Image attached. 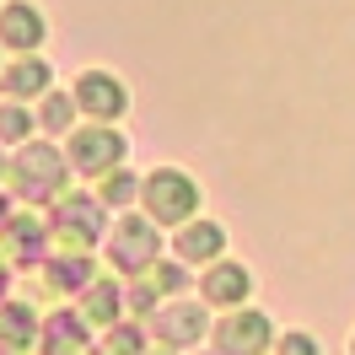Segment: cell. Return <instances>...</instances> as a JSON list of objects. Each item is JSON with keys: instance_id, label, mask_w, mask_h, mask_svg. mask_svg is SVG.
<instances>
[{"instance_id": "obj_5", "label": "cell", "mask_w": 355, "mask_h": 355, "mask_svg": "<svg viewBox=\"0 0 355 355\" xmlns=\"http://www.w3.org/2000/svg\"><path fill=\"white\" fill-rule=\"evenodd\" d=\"M119 156H124V135L119 130H87V135L70 140V162H76L81 173H103Z\"/></svg>"}, {"instance_id": "obj_2", "label": "cell", "mask_w": 355, "mask_h": 355, "mask_svg": "<svg viewBox=\"0 0 355 355\" xmlns=\"http://www.w3.org/2000/svg\"><path fill=\"white\" fill-rule=\"evenodd\" d=\"M156 248H162L156 226H146V221H119V226H113V243H108V259H113V269L140 275V269H151Z\"/></svg>"}, {"instance_id": "obj_3", "label": "cell", "mask_w": 355, "mask_h": 355, "mask_svg": "<svg viewBox=\"0 0 355 355\" xmlns=\"http://www.w3.org/2000/svg\"><path fill=\"white\" fill-rule=\"evenodd\" d=\"M76 97H81V108L97 113V119H119V113L130 108L124 81H119V76H108V70H87V76L76 81Z\"/></svg>"}, {"instance_id": "obj_11", "label": "cell", "mask_w": 355, "mask_h": 355, "mask_svg": "<svg viewBox=\"0 0 355 355\" xmlns=\"http://www.w3.org/2000/svg\"><path fill=\"white\" fill-rule=\"evenodd\" d=\"M87 318H92V323H113V318H119V291L97 286V291L87 296Z\"/></svg>"}, {"instance_id": "obj_18", "label": "cell", "mask_w": 355, "mask_h": 355, "mask_svg": "<svg viewBox=\"0 0 355 355\" xmlns=\"http://www.w3.org/2000/svg\"><path fill=\"white\" fill-rule=\"evenodd\" d=\"M350 355H355V339H350Z\"/></svg>"}, {"instance_id": "obj_6", "label": "cell", "mask_w": 355, "mask_h": 355, "mask_svg": "<svg viewBox=\"0 0 355 355\" xmlns=\"http://www.w3.org/2000/svg\"><path fill=\"white\" fill-rule=\"evenodd\" d=\"M151 329L167 339V345H194L205 334V312L200 307H189V302H178V307H162L151 318Z\"/></svg>"}, {"instance_id": "obj_7", "label": "cell", "mask_w": 355, "mask_h": 355, "mask_svg": "<svg viewBox=\"0 0 355 355\" xmlns=\"http://www.w3.org/2000/svg\"><path fill=\"white\" fill-rule=\"evenodd\" d=\"M248 291H253V280H248L243 264H216L210 275H205V296L216 302V307H232V302H243Z\"/></svg>"}, {"instance_id": "obj_9", "label": "cell", "mask_w": 355, "mask_h": 355, "mask_svg": "<svg viewBox=\"0 0 355 355\" xmlns=\"http://www.w3.org/2000/svg\"><path fill=\"white\" fill-rule=\"evenodd\" d=\"M221 248H226V232L216 221H200L194 232H183V237H178V253H183V259H200V264H205V259H216Z\"/></svg>"}, {"instance_id": "obj_15", "label": "cell", "mask_w": 355, "mask_h": 355, "mask_svg": "<svg viewBox=\"0 0 355 355\" xmlns=\"http://www.w3.org/2000/svg\"><path fill=\"white\" fill-rule=\"evenodd\" d=\"M44 124H49V130H54V135H60V130H65V124H70V103H65V97H60V92L49 97V108H44Z\"/></svg>"}, {"instance_id": "obj_17", "label": "cell", "mask_w": 355, "mask_h": 355, "mask_svg": "<svg viewBox=\"0 0 355 355\" xmlns=\"http://www.w3.org/2000/svg\"><path fill=\"white\" fill-rule=\"evenodd\" d=\"M113 345H119V350H124V355H135V350H140V334L119 329V334H108V350H113Z\"/></svg>"}, {"instance_id": "obj_13", "label": "cell", "mask_w": 355, "mask_h": 355, "mask_svg": "<svg viewBox=\"0 0 355 355\" xmlns=\"http://www.w3.org/2000/svg\"><path fill=\"white\" fill-rule=\"evenodd\" d=\"M103 200H108V205L135 200V178H130V173H113V178H108V189H103Z\"/></svg>"}, {"instance_id": "obj_10", "label": "cell", "mask_w": 355, "mask_h": 355, "mask_svg": "<svg viewBox=\"0 0 355 355\" xmlns=\"http://www.w3.org/2000/svg\"><path fill=\"white\" fill-rule=\"evenodd\" d=\"M6 87L17 92V97H22V92H44L49 87V65H38V60H33V65H17L6 76Z\"/></svg>"}, {"instance_id": "obj_16", "label": "cell", "mask_w": 355, "mask_h": 355, "mask_svg": "<svg viewBox=\"0 0 355 355\" xmlns=\"http://www.w3.org/2000/svg\"><path fill=\"white\" fill-rule=\"evenodd\" d=\"M280 355H318V339H312V334H286V339H280Z\"/></svg>"}, {"instance_id": "obj_8", "label": "cell", "mask_w": 355, "mask_h": 355, "mask_svg": "<svg viewBox=\"0 0 355 355\" xmlns=\"http://www.w3.org/2000/svg\"><path fill=\"white\" fill-rule=\"evenodd\" d=\"M0 17H6V44L11 49H38L44 44V17H38V6H22V0H17V6H6Z\"/></svg>"}, {"instance_id": "obj_14", "label": "cell", "mask_w": 355, "mask_h": 355, "mask_svg": "<svg viewBox=\"0 0 355 355\" xmlns=\"http://www.w3.org/2000/svg\"><path fill=\"white\" fill-rule=\"evenodd\" d=\"M22 130H33V119H27L22 108H6V113H0V140H17Z\"/></svg>"}, {"instance_id": "obj_1", "label": "cell", "mask_w": 355, "mask_h": 355, "mask_svg": "<svg viewBox=\"0 0 355 355\" xmlns=\"http://www.w3.org/2000/svg\"><path fill=\"white\" fill-rule=\"evenodd\" d=\"M140 200H146V210H151L156 221H183L194 205H200V183L189 173H178V167H162V173L146 178V189H140Z\"/></svg>"}, {"instance_id": "obj_12", "label": "cell", "mask_w": 355, "mask_h": 355, "mask_svg": "<svg viewBox=\"0 0 355 355\" xmlns=\"http://www.w3.org/2000/svg\"><path fill=\"white\" fill-rule=\"evenodd\" d=\"M0 334H6V339H33V318H22V307H6Z\"/></svg>"}, {"instance_id": "obj_4", "label": "cell", "mask_w": 355, "mask_h": 355, "mask_svg": "<svg viewBox=\"0 0 355 355\" xmlns=\"http://www.w3.org/2000/svg\"><path fill=\"white\" fill-rule=\"evenodd\" d=\"M216 345H221V355H259L269 345V318L264 312H237V318H226L221 329H216Z\"/></svg>"}]
</instances>
